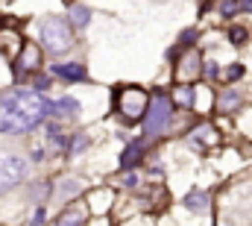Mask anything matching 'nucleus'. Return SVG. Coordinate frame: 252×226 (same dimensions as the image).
Wrapping results in <instances>:
<instances>
[{"label": "nucleus", "mask_w": 252, "mask_h": 226, "mask_svg": "<svg viewBox=\"0 0 252 226\" xmlns=\"http://www.w3.org/2000/svg\"><path fill=\"white\" fill-rule=\"evenodd\" d=\"M200 74H203V53L191 47V50L179 59V65H176V82H179V85H191V82L200 79Z\"/></svg>", "instance_id": "obj_6"}, {"label": "nucleus", "mask_w": 252, "mask_h": 226, "mask_svg": "<svg viewBox=\"0 0 252 226\" xmlns=\"http://www.w3.org/2000/svg\"><path fill=\"white\" fill-rule=\"evenodd\" d=\"M23 176H26V162H23L21 156H6V153H0V191L18 185Z\"/></svg>", "instance_id": "obj_5"}, {"label": "nucleus", "mask_w": 252, "mask_h": 226, "mask_svg": "<svg viewBox=\"0 0 252 226\" xmlns=\"http://www.w3.org/2000/svg\"><path fill=\"white\" fill-rule=\"evenodd\" d=\"M88 21H91V12H88L85 6H79V3L70 6V24H73V26H85Z\"/></svg>", "instance_id": "obj_16"}, {"label": "nucleus", "mask_w": 252, "mask_h": 226, "mask_svg": "<svg viewBox=\"0 0 252 226\" xmlns=\"http://www.w3.org/2000/svg\"><path fill=\"white\" fill-rule=\"evenodd\" d=\"M247 35H250V32H247V29H244V26H232V32H229V41H232V44H238V47H241V44H244V41H247Z\"/></svg>", "instance_id": "obj_18"}, {"label": "nucleus", "mask_w": 252, "mask_h": 226, "mask_svg": "<svg viewBox=\"0 0 252 226\" xmlns=\"http://www.w3.org/2000/svg\"><path fill=\"white\" fill-rule=\"evenodd\" d=\"M203 74H206L208 79H211V76H217V65H214V62H208V65H203Z\"/></svg>", "instance_id": "obj_20"}, {"label": "nucleus", "mask_w": 252, "mask_h": 226, "mask_svg": "<svg viewBox=\"0 0 252 226\" xmlns=\"http://www.w3.org/2000/svg\"><path fill=\"white\" fill-rule=\"evenodd\" d=\"M194 38H197V32H194V29L182 32V44H194Z\"/></svg>", "instance_id": "obj_21"}, {"label": "nucleus", "mask_w": 252, "mask_h": 226, "mask_svg": "<svg viewBox=\"0 0 252 226\" xmlns=\"http://www.w3.org/2000/svg\"><path fill=\"white\" fill-rule=\"evenodd\" d=\"M38 65H41V50L35 44H23V50L18 56V65H15V74L18 76L32 74V71H38Z\"/></svg>", "instance_id": "obj_8"}, {"label": "nucleus", "mask_w": 252, "mask_h": 226, "mask_svg": "<svg viewBox=\"0 0 252 226\" xmlns=\"http://www.w3.org/2000/svg\"><path fill=\"white\" fill-rule=\"evenodd\" d=\"M135 162H141V144H132V147L123 153V159H120V165H123V168H132Z\"/></svg>", "instance_id": "obj_17"}, {"label": "nucleus", "mask_w": 252, "mask_h": 226, "mask_svg": "<svg viewBox=\"0 0 252 226\" xmlns=\"http://www.w3.org/2000/svg\"><path fill=\"white\" fill-rule=\"evenodd\" d=\"M109 200H112V191H109V188L94 191V194H91V212H106V209H109Z\"/></svg>", "instance_id": "obj_15"}, {"label": "nucleus", "mask_w": 252, "mask_h": 226, "mask_svg": "<svg viewBox=\"0 0 252 226\" xmlns=\"http://www.w3.org/2000/svg\"><path fill=\"white\" fill-rule=\"evenodd\" d=\"M53 74H56V76H65V79H70V82H79V79L88 76L85 65H79V62H70V65H53Z\"/></svg>", "instance_id": "obj_10"}, {"label": "nucleus", "mask_w": 252, "mask_h": 226, "mask_svg": "<svg viewBox=\"0 0 252 226\" xmlns=\"http://www.w3.org/2000/svg\"><path fill=\"white\" fill-rule=\"evenodd\" d=\"M115 103H117V112L126 121H144L147 106H150V94L138 85H123V88L115 91Z\"/></svg>", "instance_id": "obj_2"}, {"label": "nucleus", "mask_w": 252, "mask_h": 226, "mask_svg": "<svg viewBox=\"0 0 252 226\" xmlns=\"http://www.w3.org/2000/svg\"><path fill=\"white\" fill-rule=\"evenodd\" d=\"M173 106L179 109H194V85H179L173 94Z\"/></svg>", "instance_id": "obj_12"}, {"label": "nucleus", "mask_w": 252, "mask_h": 226, "mask_svg": "<svg viewBox=\"0 0 252 226\" xmlns=\"http://www.w3.org/2000/svg\"><path fill=\"white\" fill-rule=\"evenodd\" d=\"M185 209H191V212H206V209H208V194H203V191L188 194V197H185Z\"/></svg>", "instance_id": "obj_13"}, {"label": "nucleus", "mask_w": 252, "mask_h": 226, "mask_svg": "<svg viewBox=\"0 0 252 226\" xmlns=\"http://www.w3.org/2000/svg\"><path fill=\"white\" fill-rule=\"evenodd\" d=\"M188 144H191V147H200V150H208V147H217V144H220V135H217V129H214L211 124H200V126H194V132L188 135Z\"/></svg>", "instance_id": "obj_7"}, {"label": "nucleus", "mask_w": 252, "mask_h": 226, "mask_svg": "<svg viewBox=\"0 0 252 226\" xmlns=\"http://www.w3.org/2000/svg\"><path fill=\"white\" fill-rule=\"evenodd\" d=\"M53 115V103L38 91H9L0 97V132H29Z\"/></svg>", "instance_id": "obj_1"}, {"label": "nucleus", "mask_w": 252, "mask_h": 226, "mask_svg": "<svg viewBox=\"0 0 252 226\" xmlns=\"http://www.w3.org/2000/svg\"><path fill=\"white\" fill-rule=\"evenodd\" d=\"M85 221H88V209L85 206H70L59 215L56 226H85Z\"/></svg>", "instance_id": "obj_9"}, {"label": "nucleus", "mask_w": 252, "mask_h": 226, "mask_svg": "<svg viewBox=\"0 0 252 226\" xmlns=\"http://www.w3.org/2000/svg\"><path fill=\"white\" fill-rule=\"evenodd\" d=\"M53 115L56 118H76L79 115V103L73 97H62L59 103H53Z\"/></svg>", "instance_id": "obj_11"}, {"label": "nucleus", "mask_w": 252, "mask_h": 226, "mask_svg": "<svg viewBox=\"0 0 252 226\" xmlns=\"http://www.w3.org/2000/svg\"><path fill=\"white\" fill-rule=\"evenodd\" d=\"M170 118H173V100L159 88L153 94V103L147 106V115H144V129L147 135H161L167 126H170Z\"/></svg>", "instance_id": "obj_3"}, {"label": "nucleus", "mask_w": 252, "mask_h": 226, "mask_svg": "<svg viewBox=\"0 0 252 226\" xmlns=\"http://www.w3.org/2000/svg\"><path fill=\"white\" fill-rule=\"evenodd\" d=\"M244 76V65H232V68H226V79L232 82V79H241Z\"/></svg>", "instance_id": "obj_19"}, {"label": "nucleus", "mask_w": 252, "mask_h": 226, "mask_svg": "<svg viewBox=\"0 0 252 226\" xmlns=\"http://www.w3.org/2000/svg\"><path fill=\"white\" fill-rule=\"evenodd\" d=\"M238 106H241V94H235L232 88H229V91H223V97H220L217 109H220V112H235Z\"/></svg>", "instance_id": "obj_14"}, {"label": "nucleus", "mask_w": 252, "mask_h": 226, "mask_svg": "<svg viewBox=\"0 0 252 226\" xmlns=\"http://www.w3.org/2000/svg\"><path fill=\"white\" fill-rule=\"evenodd\" d=\"M41 41L50 53H65L70 44H73V32H70V24L65 18H47L41 24Z\"/></svg>", "instance_id": "obj_4"}, {"label": "nucleus", "mask_w": 252, "mask_h": 226, "mask_svg": "<svg viewBox=\"0 0 252 226\" xmlns=\"http://www.w3.org/2000/svg\"><path fill=\"white\" fill-rule=\"evenodd\" d=\"M238 9H244V12H252V0H241V3H238Z\"/></svg>", "instance_id": "obj_22"}]
</instances>
